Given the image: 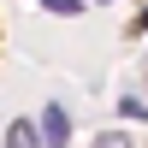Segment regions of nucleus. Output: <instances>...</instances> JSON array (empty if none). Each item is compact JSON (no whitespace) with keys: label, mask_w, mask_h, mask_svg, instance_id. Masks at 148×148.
I'll return each instance as SVG.
<instances>
[{"label":"nucleus","mask_w":148,"mask_h":148,"mask_svg":"<svg viewBox=\"0 0 148 148\" xmlns=\"http://www.w3.org/2000/svg\"><path fill=\"white\" fill-rule=\"evenodd\" d=\"M142 89H148V65H142Z\"/></svg>","instance_id":"39448f33"},{"label":"nucleus","mask_w":148,"mask_h":148,"mask_svg":"<svg viewBox=\"0 0 148 148\" xmlns=\"http://www.w3.org/2000/svg\"><path fill=\"white\" fill-rule=\"evenodd\" d=\"M42 130H47V142H53V148L65 142V136H71V119H65V107H47V125H42Z\"/></svg>","instance_id":"f257e3e1"},{"label":"nucleus","mask_w":148,"mask_h":148,"mask_svg":"<svg viewBox=\"0 0 148 148\" xmlns=\"http://www.w3.org/2000/svg\"><path fill=\"white\" fill-rule=\"evenodd\" d=\"M6 148H36V130H30V125H12V130H6Z\"/></svg>","instance_id":"f03ea898"},{"label":"nucleus","mask_w":148,"mask_h":148,"mask_svg":"<svg viewBox=\"0 0 148 148\" xmlns=\"http://www.w3.org/2000/svg\"><path fill=\"white\" fill-rule=\"evenodd\" d=\"M95 148H130V136H125V130H101V136H95Z\"/></svg>","instance_id":"7ed1b4c3"},{"label":"nucleus","mask_w":148,"mask_h":148,"mask_svg":"<svg viewBox=\"0 0 148 148\" xmlns=\"http://www.w3.org/2000/svg\"><path fill=\"white\" fill-rule=\"evenodd\" d=\"M47 12H83V0H42Z\"/></svg>","instance_id":"20e7f679"}]
</instances>
